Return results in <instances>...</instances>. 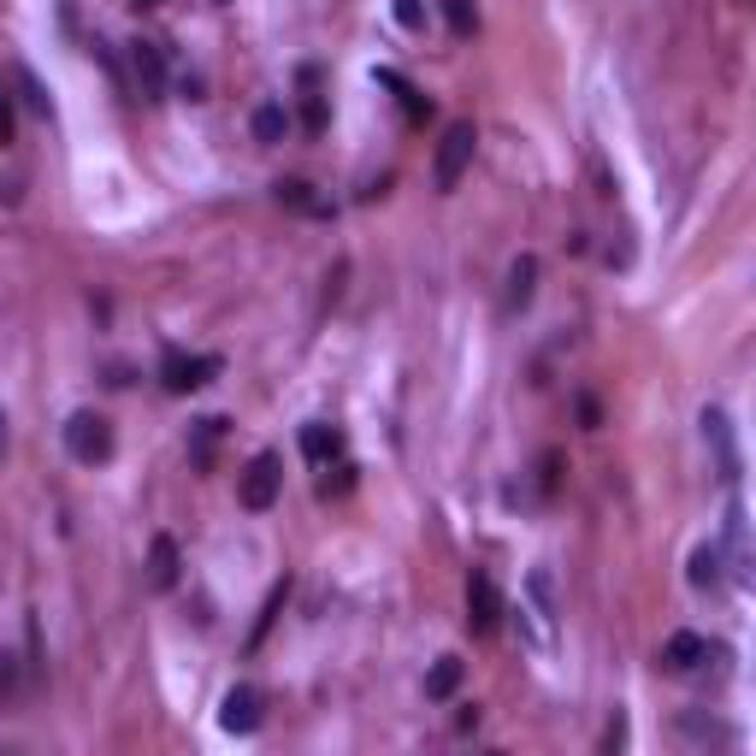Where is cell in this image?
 I'll return each mask as SVG.
<instances>
[{
  "instance_id": "cell-29",
  "label": "cell",
  "mask_w": 756,
  "mask_h": 756,
  "mask_svg": "<svg viewBox=\"0 0 756 756\" xmlns=\"http://www.w3.org/2000/svg\"><path fill=\"white\" fill-rule=\"evenodd\" d=\"M130 7H154V0H130Z\"/></svg>"
},
{
  "instance_id": "cell-12",
  "label": "cell",
  "mask_w": 756,
  "mask_h": 756,
  "mask_svg": "<svg viewBox=\"0 0 756 756\" xmlns=\"http://www.w3.org/2000/svg\"><path fill=\"white\" fill-rule=\"evenodd\" d=\"M302 455H307L314 467H326L331 455H343V431L326 426V420H307V426H302Z\"/></svg>"
},
{
  "instance_id": "cell-4",
  "label": "cell",
  "mask_w": 756,
  "mask_h": 756,
  "mask_svg": "<svg viewBox=\"0 0 756 756\" xmlns=\"http://www.w3.org/2000/svg\"><path fill=\"white\" fill-rule=\"evenodd\" d=\"M219 367H225L219 355H184V349H166V361H160V385H166L172 396H189V390L213 385Z\"/></svg>"
},
{
  "instance_id": "cell-11",
  "label": "cell",
  "mask_w": 756,
  "mask_h": 756,
  "mask_svg": "<svg viewBox=\"0 0 756 756\" xmlns=\"http://www.w3.org/2000/svg\"><path fill=\"white\" fill-rule=\"evenodd\" d=\"M704 438L715 443V455H721V479H739V450H733V426H727L721 408H704Z\"/></svg>"
},
{
  "instance_id": "cell-14",
  "label": "cell",
  "mask_w": 756,
  "mask_h": 756,
  "mask_svg": "<svg viewBox=\"0 0 756 756\" xmlns=\"http://www.w3.org/2000/svg\"><path fill=\"white\" fill-rule=\"evenodd\" d=\"M278 207H290V213H307V219H326V201H319L314 196V184H307V178H284L278 184Z\"/></svg>"
},
{
  "instance_id": "cell-27",
  "label": "cell",
  "mask_w": 756,
  "mask_h": 756,
  "mask_svg": "<svg viewBox=\"0 0 756 756\" xmlns=\"http://www.w3.org/2000/svg\"><path fill=\"white\" fill-rule=\"evenodd\" d=\"M0 142H12V106H7V94H0Z\"/></svg>"
},
{
  "instance_id": "cell-26",
  "label": "cell",
  "mask_w": 756,
  "mask_h": 756,
  "mask_svg": "<svg viewBox=\"0 0 756 756\" xmlns=\"http://www.w3.org/2000/svg\"><path fill=\"white\" fill-rule=\"evenodd\" d=\"M603 745H609V751H620V745H627V721H620V715L609 721V733H603Z\"/></svg>"
},
{
  "instance_id": "cell-18",
  "label": "cell",
  "mask_w": 756,
  "mask_h": 756,
  "mask_svg": "<svg viewBox=\"0 0 756 756\" xmlns=\"http://www.w3.org/2000/svg\"><path fill=\"white\" fill-rule=\"evenodd\" d=\"M443 24H450V36H467L479 30V12H472V0H443Z\"/></svg>"
},
{
  "instance_id": "cell-21",
  "label": "cell",
  "mask_w": 756,
  "mask_h": 756,
  "mask_svg": "<svg viewBox=\"0 0 756 756\" xmlns=\"http://www.w3.org/2000/svg\"><path fill=\"white\" fill-rule=\"evenodd\" d=\"M18 697V656H0V704Z\"/></svg>"
},
{
  "instance_id": "cell-22",
  "label": "cell",
  "mask_w": 756,
  "mask_h": 756,
  "mask_svg": "<svg viewBox=\"0 0 756 756\" xmlns=\"http://www.w3.org/2000/svg\"><path fill=\"white\" fill-rule=\"evenodd\" d=\"M349 484H355V467L343 462V467H337V479H319V496H343Z\"/></svg>"
},
{
  "instance_id": "cell-3",
  "label": "cell",
  "mask_w": 756,
  "mask_h": 756,
  "mask_svg": "<svg viewBox=\"0 0 756 756\" xmlns=\"http://www.w3.org/2000/svg\"><path fill=\"white\" fill-rule=\"evenodd\" d=\"M278 491H284V455L261 450L249 462V472H242V484H237V503L249 508V515H266V508L278 503Z\"/></svg>"
},
{
  "instance_id": "cell-8",
  "label": "cell",
  "mask_w": 756,
  "mask_h": 756,
  "mask_svg": "<svg viewBox=\"0 0 756 756\" xmlns=\"http://www.w3.org/2000/svg\"><path fill=\"white\" fill-rule=\"evenodd\" d=\"M709 662V639H697V632H673L668 644H662V668L668 673H692Z\"/></svg>"
},
{
  "instance_id": "cell-5",
  "label": "cell",
  "mask_w": 756,
  "mask_h": 756,
  "mask_svg": "<svg viewBox=\"0 0 756 756\" xmlns=\"http://www.w3.org/2000/svg\"><path fill=\"white\" fill-rule=\"evenodd\" d=\"M467 627L479 632V639H491V632L503 627V591H496V579L484 574V567L467 574Z\"/></svg>"
},
{
  "instance_id": "cell-13",
  "label": "cell",
  "mask_w": 756,
  "mask_h": 756,
  "mask_svg": "<svg viewBox=\"0 0 756 756\" xmlns=\"http://www.w3.org/2000/svg\"><path fill=\"white\" fill-rule=\"evenodd\" d=\"M219 438H225V420H219V414L196 420V431H189V467L207 472V467H213V450H219Z\"/></svg>"
},
{
  "instance_id": "cell-7",
  "label": "cell",
  "mask_w": 756,
  "mask_h": 756,
  "mask_svg": "<svg viewBox=\"0 0 756 756\" xmlns=\"http://www.w3.org/2000/svg\"><path fill=\"white\" fill-rule=\"evenodd\" d=\"M130 77H137V89L148 101H160L166 94V48L160 42H130Z\"/></svg>"
},
{
  "instance_id": "cell-15",
  "label": "cell",
  "mask_w": 756,
  "mask_h": 756,
  "mask_svg": "<svg viewBox=\"0 0 756 756\" xmlns=\"http://www.w3.org/2000/svg\"><path fill=\"white\" fill-rule=\"evenodd\" d=\"M538 295V261L532 254H520L515 266H508V307H526Z\"/></svg>"
},
{
  "instance_id": "cell-6",
  "label": "cell",
  "mask_w": 756,
  "mask_h": 756,
  "mask_svg": "<svg viewBox=\"0 0 756 756\" xmlns=\"http://www.w3.org/2000/svg\"><path fill=\"white\" fill-rule=\"evenodd\" d=\"M261 721H266V697L254 692V685H231L225 704H219V727L237 733V739H249V733H261Z\"/></svg>"
},
{
  "instance_id": "cell-2",
  "label": "cell",
  "mask_w": 756,
  "mask_h": 756,
  "mask_svg": "<svg viewBox=\"0 0 756 756\" xmlns=\"http://www.w3.org/2000/svg\"><path fill=\"white\" fill-rule=\"evenodd\" d=\"M65 450H72V462L101 467L106 455H113V420L94 414V408H77L72 420H65Z\"/></svg>"
},
{
  "instance_id": "cell-10",
  "label": "cell",
  "mask_w": 756,
  "mask_h": 756,
  "mask_svg": "<svg viewBox=\"0 0 756 756\" xmlns=\"http://www.w3.org/2000/svg\"><path fill=\"white\" fill-rule=\"evenodd\" d=\"M178 567H184V562H178V544L160 532L154 544H148V585H154V591H172V585H178Z\"/></svg>"
},
{
  "instance_id": "cell-1",
  "label": "cell",
  "mask_w": 756,
  "mask_h": 756,
  "mask_svg": "<svg viewBox=\"0 0 756 756\" xmlns=\"http://www.w3.org/2000/svg\"><path fill=\"white\" fill-rule=\"evenodd\" d=\"M472 148H479V130H472V118H455V125H443L438 137V160H431V184L450 196L455 184H462V172L472 166Z\"/></svg>"
},
{
  "instance_id": "cell-17",
  "label": "cell",
  "mask_w": 756,
  "mask_h": 756,
  "mask_svg": "<svg viewBox=\"0 0 756 756\" xmlns=\"http://www.w3.org/2000/svg\"><path fill=\"white\" fill-rule=\"evenodd\" d=\"M692 585H697V591H715V585H721V550H715V544L692 550Z\"/></svg>"
},
{
  "instance_id": "cell-24",
  "label": "cell",
  "mask_w": 756,
  "mask_h": 756,
  "mask_svg": "<svg viewBox=\"0 0 756 756\" xmlns=\"http://www.w3.org/2000/svg\"><path fill=\"white\" fill-rule=\"evenodd\" d=\"M18 84H24V101H30L36 113H48V94H42V84H36L30 72H18Z\"/></svg>"
},
{
  "instance_id": "cell-19",
  "label": "cell",
  "mask_w": 756,
  "mask_h": 756,
  "mask_svg": "<svg viewBox=\"0 0 756 756\" xmlns=\"http://www.w3.org/2000/svg\"><path fill=\"white\" fill-rule=\"evenodd\" d=\"M526 585H532V603H538V620H556V585H550V574L544 567H532V579H526Z\"/></svg>"
},
{
  "instance_id": "cell-20",
  "label": "cell",
  "mask_w": 756,
  "mask_h": 756,
  "mask_svg": "<svg viewBox=\"0 0 756 756\" xmlns=\"http://www.w3.org/2000/svg\"><path fill=\"white\" fill-rule=\"evenodd\" d=\"M556 484H562V455L544 450L538 455V496H556Z\"/></svg>"
},
{
  "instance_id": "cell-23",
  "label": "cell",
  "mask_w": 756,
  "mask_h": 756,
  "mask_svg": "<svg viewBox=\"0 0 756 756\" xmlns=\"http://www.w3.org/2000/svg\"><path fill=\"white\" fill-rule=\"evenodd\" d=\"M396 24H402V30H420V24H426L420 0H396Z\"/></svg>"
},
{
  "instance_id": "cell-28",
  "label": "cell",
  "mask_w": 756,
  "mask_h": 756,
  "mask_svg": "<svg viewBox=\"0 0 756 756\" xmlns=\"http://www.w3.org/2000/svg\"><path fill=\"white\" fill-rule=\"evenodd\" d=\"M0 450H7V414H0Z\"/></svg>"
},
{
  "instance_id": "cell-9",
  "label": "cell",
  "mask_w": 756,
  "mask_h": 756,
  "mask_svg": "<svg viewBox=\"0 0 756 756\" xmlns=\"http://www.w3.org/2000/svg\"><path fill=\"white\" fill-rule=\"evenodd\" d=\"M462 680H467V662L462 656H438V662H431V673H426V697H431V704H450V697L462 692Z\"/></svg>"
},
{
  "instance_id": "cell-25",
  "label": "cell",
  "mask_w": 756,
  "mask_h": 756,
  "mask_svg": "<svg viewBox=\"0 0 756 756\" xmlns=\"http://www.w3.org/2000/svg\"><path fill=\"white\" fill-rule=\"evenodd\" d=\"M579 420H585V431L603 426V414H597V402H591V396H579Z\"/></svg>"
},
{
  "instance_id": "cell-16",
  "label": "cell",
  "mask_w": 756,
  "mask_h": 756,
  "mask_svg": "<svg viewBox=\"0 0 756 756\" xmlns=\"http://www.w3.org/2000/svg\"><path fill=\"white\" fill-rule=\"evenodd\" d=\"M284 137H290V113H284L278 101L254 106V142H266V148H273V142H284Z\"/></svg>"
}]
</instances>
